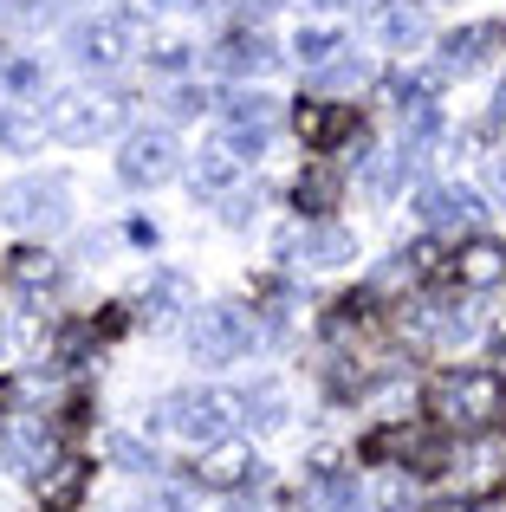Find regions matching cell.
Instances as JSON below:
<instances>
[{"label":"cell","mask_w":506,"mask_h":512,"mask_svg":"<svg viewBox=\"0 0 506 512\" xmlns=\"http://www.w3.org/2000/svg\"><path fill=\"white\" fill-rule=\"evenodd\" d=\"M448 72H416V65H403V72L383 78V91H390L396 111H409V104H435V91H442Z\"/></svg>","instance_id":"cell-19"},{"label":"cell","mask_w":506,"mask_h":512,"mask_svg":"<svg viewBox=\"0 0 506 512\" xmlns=\"http://www.w3.org/2000/svg\"><path fill=\"white\" fill-rule=\"evenodd\" d=\"M39 493H46L52 506H72L78 493H85V467H78V461H59L52 474H39Z\"/></svg>","instance_id":"cell-24"},{"label":"cell","mask_w":506,"mask_h":512,"mask_svg":"<svg viewBox=\"0 0 506 512\" xmlns=\"http://www.w3.org/2000/svg\"><path fill=\"white\" fill-rule=\"evenodd\" d=\"M65 52H72L85 72H117V65L130 59V26L117 20V13H91V20H78L72 33H65Z\"/></svg>","instance_id":"cell-7"},{"label":"cell","mask_w":506,"mask_h":512,"mask_svg":"<svg viewBox=\"0 0 506 512\" xmlns=\"http://www.w3.org/2000/svg\"><path fill=\"white\" fill-rule=\"evenodd\" d=\"M111 454L130 467V474H156V454H150V448H137V441H111Z\"/></svg>","instance_id":"cell-30"},{"label":"cell","mask_w":506,"mask_h":512,"mask_svg":"<svg viewBox=\"0 0 506 512\" xmlns=\"http://www.w3.org/2000/svg\"><path fill=\"white\" fill-rule=\"evenodd\" d=\"M416 214H422V227H474L487 208H481V195H474V188L435 182V188H422V195H416Z\"/></svg>","instance_id":"cell-11"},{"label":"cell","mask_w":506,"mask_h":512,"mask_svg":"<svg viewBox=\"0 0 506 512\" xmlns=\"http://www.w3.org/2000/svg\"><path fill=\"white\" fill-rule=\"evenodd\" d=\"M0 214H7L13 227H33V234H52V227H65V214H72V201H65V182L59 175H20V182L0 188Z\"/></svg>","instance_id":"cell-5"},{"label":"cell","mask_w":506,"mask_h":512,"mask_svg":"<svg viewBox=\"0 0 506 512\" xmlns=\"http://www.w3.org/2000/svg\"><path fill=\"white\" fill-rule=\"evenodd\" d=\"M500 46V26H461V33L442 39V72H474L481 52Z\"/></svg>","instance_id":"cell-16"},{"label":"cell","mask_w":506,"mask_h":512,"mask_svg":"<svg viewBox=\"0 0 506 512\" xmlns=\"http://www.w3.org/2000/svg\"><path fill=\"white\" fill-rule=\"evenodd\" d=\"M0 78H7V91L33 98V91L46 85V65H39V59H7V65H0Z\"/></svg>","instance_id":"cell-27"},{"label":"cell","mask_w":506,"mask_h":512,"mask_svg":"<svg viewBox=\"0 0 506 512\" xmlns=\"http://www.w3.org/2000/svg\"><path fill=\"white\" fill-rule=\"evenodd\" d=\"M253 338H260V318L247 312V305H208L202 318H195L189 331V350L208 363V370H221V363H241Z\"/></svg>","instance_id":"cell-4"},{"label":"cell","mask_w":506,"mask_h":512,"mask_svg":"<svg viewBox=\"0 0 506 512\" xmlns=\"http://www.w3.org/2000/svg\"><path fill=\"white\" fill-rule=\"evenodd\" d=\"M195 59V46H189V39H150V65H156V72H182V65H189Z\"/></svg>","instance_id":"cell-29"},{"label":"cell","mask_w":506,"mask_h":512,"mask_svg":"<svg viewBox=\"0 0 506 512\" xmlns=\"http://www.w3.org/2000/svg\"><path fill=\"white\" fill-rule=\"evenodd\" d=\"M241 402H247V415H260V428H286V389L279 383H253Z\"/></svg>","instance_id":"cell-25"},{"label":"cell","mask_w":506,"mask_h":512,"mask_svg":"<svg viewBox=\"0 0 506 512\" xmlns=\"http://www.w3.org/2000/svg\"><path fill=\"white\" fill-rule=\"evenodd\" d=\"M13 279H20V292H39L59 279V260L52 253H13Z\"/></svg>","instance_id":"cell-26"},{"label":"cell","mask_w":506,"mask_h":512,"mask_svg":"<svg viewBox=\"0 0 506 512\" xmlns=\"http://www.w3.org/2000/svg\"><path fill=\"white\" fill-rule=\"evenodd\" d=\"M312 85H325V91H357V85H370V59H357V52L344 46L338 59L312 65Z\"/></svg>","instance_id":"cell-20"},{"label":"cell","mask_w":506,"mask_h":512,"mask_svg":"<svg viewBox=\"0 0 506 512\" xmlns=\"http://www.w3.org/2000/svg\"><path fill=\"white\" fill-rule=\"evenodd\" d=\"M182 163V150H176V130H137V137L124 143V156H117V175H124L130 188H156V182H169Z\"/></svg>","instance_id":"cell-8"},{"label":"cell","mask_w":506,"mask_h":512,"mask_svg":"<svg viewBox=\"0 0 506 512\" xmlns=\"http://www.w3.org/2000/svg\"><path fill=\"white\" fill-rule=\"evenodd\" d=\"M266 467H260V454L247 448V441H234V435H221V441H208L202 448V461H195V480H202L208 493H234V487H247V480H260Z\"/></svg>","instance_id":"cell-9"},{"label":"cell","mask_w":506,"mask_h":512,"mask_svg":"<svg viewBox=\"0 0 506 512\" xmlns=\"http://www.w3.org/2000/svg\"><path fill=\"white\" fill-rule=\"evenodd\" d=\"M279 260L286 266H351L357 260V234L338 221H305L279 234Z\"/></svg>","instance_id":"cell-6"},{"label":"cell","mask_w":506,"mask_h":512,"mask_svg":"<svg viewBox=\"0 0 506 512\" xmlns=\"http://www.w3.org/2000/svg\"><path fill=\"white\" fill-rule=\"evenodd\" d=\"M39 143H46V111H26V104H7V111H0V150L26 156V150H39Z\"/></svg>","instance_id":"cell-17"},{"label":"cell","mask_w":506,"mask_h":512,"mask_svg":"<svg viewBox=\"0 0 506 512\" xmlns=\"http://www.w3.org/2000/svg\"><path fill=\"white\" fill-rule=\"evenodd\" d=\"M435 422L468 428V435H487V428L506 422V376L500 370H448L429 396Z\"/></svg>","instance_id":"cell-1"},{"label":"cell","mask_w":506,"mask_h":512,"mask_svg":"<svg viewBox=\"0 0 506 512\" xmlns=\"http://www.w3.org/2000/svg\"><path fill=\"white\" fill-rule=\"evenodd\" d=\"M292 124H299V137H305V143L331 150V143H344V137L357 130V117H351V111H338V104H299V111H292Z\"/></svg>","instance_id":"cell-14"},{"label":"cell","mask_w":506,"mask_h":512,"mask_svg":"<svg viewBox=\"0 0 506 512\" xmlns=\"http://www.w3.org/2000/svg\"><path fill=\"white\" fill-rule=\"evenodd\" d=\"M124 124V98L111 91H59L46 104V137L52 143H98Z\"/></svg>","instance_id":"cell-3"},{"label":"cell","mask_w":506,"mask_h":512,"mask_svg":"<svg viewBox=\"0 0 506 512\" xmlns=\"http://www.w3.org/2000/svg\"><path fill=\"white\" fill-rule=\"evenodd\" d=\"M241 415H247V402L234 396V389H215V383H208V389H176V396L150 415V428H169V435L202 441V448H208V441H221L234 422H241Z\"/></svg>","instance_id":"cell-2"},{"label":"cell","mask_w":506,"mask_h":512,"mask_svg":"<svg viewBox=\"0 0 506 512\" xmlns=\"http://www.w3.org/2000/svg\"><path fill=\"white\" fill-rule=\"evenodd\" d=\"M189 188H195V195H234V188H241V156H234L228 143L189 156Z\"/></svg>","instance_id":"cell-13"},{"label":"cell","mask_w":506,"mask_h":512,"mask_svg":"<svg viewBox=\"0 0 506 512\" xmlns=\"http://www.w3.org/2000/svg\"><path fill=\"white\" fill-rule=\"evenodd\" d=\"M215 65L234 72V78H241V72H266V65H273V46H266L260 33H234V39L215 46Z\"/></svg>","instance_id":"cell-18"},{"label":"cell","mask_w":506,"mask_h":512,"mask_svg":"<svg viewBox=\"0 0 506 512\" xmlns=\"http://www.w3.org/2000/svg\"><path fill=\"white\" fill-rule=\"evenodd\" d=\"M494 117H500V124H506V85L494 91Z\"/></svg>","instance_id":"cell-36"},{"label":"cell","mask_w":506,"mask_h":512,"mask_svg":"<svg viewBox=\"0 0 506 512\" xmlns=\"http://www.w3.org/2000/svg\"><path fill=\"white\" fill-rule=\"evenodd\" d=\"M455 279L468 292L500 286V279H506V247H500V240H468V247L455 253Z\"/></svg>","instance_id":"cell-12"},{"label":"cell","mask_w":506,"mask_h":512,"mask_svg":"<svg viewBox=\"0 0 506 512\" xmlns=\"http://www.w3.org/2000/svg\"><path fill=\"white\" fill-rule=\"evenodd\" d=\"M292 195H299V214L305 221H325L331 208H338V195H344V175L331 169V163H312L299 175V188H292Z\"/></svg>","instance_id":"cell-15"},{"label":"cell","mask_w":506,"mask_h":512,"mask_svg":"<svg viewBox=\"0 0 506 512\" xmlns=\"http://www.w3.org/2000/svg\"><path fill=\"white\" fill-rule=\"evenodd\" d=\"M377 26H383V39H390L396 52H416L422 39H429L422 13H409V7H383V13H377Z\"/></svg>","instance_id":"cell-22"},{"label":"cell","mask_w":506,"mask_h":512,"mask_svg":"<svg viewBox=\"0 0 506 512\" xmlns=\"http://www.w3.org/2000/svg\"><path fill=\"white\" fill-rule=\"evenodd\" d=\"M169 111H176V117H202V111H208V91H195V85H182V91H176V98H169Z\"/></svg>","instance_id":"cell-31"},{"label":"cell","mask_w":506,"mask_h":512,"mask_svg":"<svg viewBox=\"0 0 506 512\" xmlns=\"http://www.w3.org/2000/svg\"><path fill=\"white\" fill-rule=\"evenodd\" d=\"M273 117H279V104L266 98V91H234L228 111H221V124H228V150L234 156H260L266 137H273Z\"/></svg>","instance_id":"cell-10"},{"label":"cell","mask_w":506,"mask_h":512,"mask_svg":"<svg viewBox=\"0 0 506 512\" xmlns=\"http://www.w3.org/2000/svg\"><path fill=\"white\" fill-rule=\"evenodd\" d=\"M273 7H279V0H241V13H247V20H266Z\"/></svg>","instance_id":"cell-33"},{"label":"cell","mask_w":506,"mask_h":512,"mask_svg":"<svg viewBox=\"0 0 506 512\" xmlns=\"http://www.w3.org/2000/svg\"><path fill=\"white\" fill-rule=\"evenodd\" d=\"M253 208H260V201H228V227H247Z\"/></svg>","instance_id":"cell-32"},{"label":"cell","mask_w":506,"mask_h":512,"mask_svg":"<svg viewBox=\"0 0 506 512\" xmlns=\"http://www.w3.org/2000/svg\"><path fill=\"white\" fill-rule=\"evenodd\" d=\"M487 182H494L500 195H506V156H494V163H487Z\"/></svg>","instance_id":"cell-34"},{"label":"cell","mask_w":506,"mask_h":512,"mask_svg":"<svg viewBox=\"0 0 506 512\" xmlns=\"http://www.w3.org/2000/svg\"><path fill=\"white\" fill-rule=\"evenodd\" d=\"M292 52H299V65H325V59L344 52V33H338V26H299Z\"/></svg>","instance_id":"cell-23"},{"label":"cell","mask_w":506,"mask_h":512,"mask_svg":"<svg viewBox=\"0 0 506 512\" xmlns=\"http://www.w3.org/2000/svg\"><path fill=\"white\" fill-rule=\"evenodd\" d=\"M143 299H150V312H156V305H182V299H189V279H182V273H150V279H143Z\"/></svg>","instance_id":"cell-28"},{"label":"cell","mask_w":506,"mask_h":512,"mask_svg":"<svg viewBox=\"0 0 506 512\" xmlns=\"http://www.w3.org/2000/svg\"><path fill=\"white\" fill-rule=\"evenodd\" d=\"M111 7H143V0H111Z\"/></svg>","instance_id":"cell-38"},{"label":"cell","mask_w":506,"mask_h":512,"mask_svg":"<svg viewBox=\"0 0 506 512\" xmlns=\"http://www.w3.org/2000/svg\"><path fill=\"white\" fill-rule=\"evenodd\" d=\"M312 7H344V0H312Z\"/></svg>","instance_id":"cell-37"},{"label":"cell","mask_w":506,"mask_h":512,"mask_svg":"<svg viewBox=\"0 0 506 512\" xmlns=\"http://www.w3.org/2000/svg\"><path fill=\"white\" fill-rule=\"evenodd\" d=\"M150 7H195V13H202L208 0H150Z\"/></svg>","instance_id":"cell-35"},{"label":"cell","mask_w":506,"mask_h":512,"mask_svg":"<svg viewBox=\"0 0 506 512\" xmlns=\"http://www.w3.org/2000/svg\"><path fill=\"white\" fill-rule=\"evenodd\" d=\"M409 175H416V150H390V156H377V163H370V195L390 201L396 188L409 182Z\"/></svg>","instance_id":"cell-21"}]
</instances>
